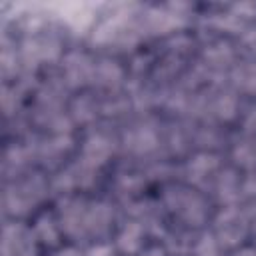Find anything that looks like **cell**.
I'll return each instance as SVG.
<instances>
[{
	"mask_svg": "<svg viewBox=\"0 0 256 256\" xmlns=\"http://www.w3.org/2000/svg\"><path fill=\"white\" fill-rule=\"evenodd\" d=\"M198 256H216V246L212 238H204L200 248H198Z\"/></svg>",
	"mask_w": 256,
	"mask_h": 256,
	"instance_id": "6da1fadb",
	"label": "cell"
},
{
	"mask_svg": "<svg viewBox=\"0 0 256 256\" xmlns=\"http://www.w3.org/2000/svg\"><path fill=\"white\" fill-rule=\"evenodd\" d=\"M246 126H248V130H256V108L250 112V116H248V122H246Z\"/></svg>",
	"mask_w": 256,
	"mask_h": 256,
	"instance_id": "7a4b0ae2",
	"label": "cell"
}]
</instances>
